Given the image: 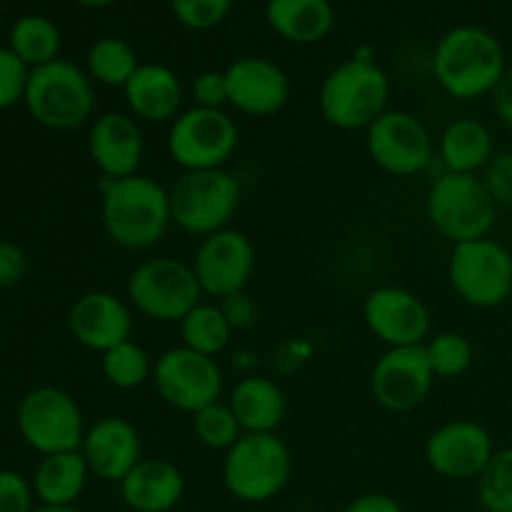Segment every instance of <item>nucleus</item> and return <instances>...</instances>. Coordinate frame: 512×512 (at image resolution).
<instances>
[{
	"label": "nucleus",
	"instance_id": "f257e3e1",
	"mask_svg": "<svg viewBox=\"0 0 512 512\" xmlns=\"http://www.w3.org/2000/svg\"><path fill=\"white\" fill-rule=\"evenodd\" d=\"M100 220L118 248L130 253L155 248L173 228L168 188L143 173L100 178Z\"/></svg>",
	"mask_w": 512,
	"mask_h": 512
},
{
	"label": "nucleus",
	"instance_id": "f03ea898",
	"mask_svg": "<svg viewBox=\"0 0 512 512\" xmlns=\"http://www.w3.org/2000/svg\"><path fill=\"white\" fill-rule=\"evenodd\" d=\"M505 68L503 45L480 25H455L435 45V80L445 95L463 103L493 95Z\"/></svg>",
	"mask_w": 512,
	"mask_h": 512
},
{
	"label": "nucleus",
	"instance_id": "7ed1b4c3",
	"mask_svg": "<svg viewBox=\"0 0 512 512\" xmlns=\"http://www.w3.org/2000/svg\"><path fill=\"white\" fill-rule=\"evenodd\" d=\"M390 103V78L378 60L353 55L325 75L318 93L323 118L338 130H368Z\"/></svg>",
	"mask_w": 512,
	"mask_h": 512
},
{
	"label": "nucleus",
	"instance_id": "20e7f679",
	"mask_svg": "<svg viewBox=\"0 0 512 512\" xmlns=\"http://www.w3.org/2000/svg\"><path fill=\"white\" fill-rule=\"evenodd\" d=\"M23 103L38 125L70 133L93 123L95 83L83 68L58 58L30 70Z\"/></svg>",
	"mask_w": 512,
	"mask_h": 512
},
{
	"label": "nucleus",
	"instance_id": "39448f33",
	"mask_svg": "<svg viewBox=\"0 0 512 512\" xmlns=\"http://www.w3.org/2000/svg\"><path fill=\"white\" fill-rule=\"evenodd\" d=\"M290 475L293 455L278 433H243L223 458V485L238 503L260 505L278 498Z\"/></svg>",
	"mask_w": 512,
	"mask_h": 512
},
{
	"label": "nucleus",
	"instance_id": "423d86ee",
	"mask_svg": "<svg viewBox=\"0 0 512 512\" xmlns=\"http://www.w3.org/2000/svg\"><path fill=\"white\" fill-rule=\"evenodd\" d=\"M425 213L430 225L448 243L488 238L498 220V203L485 188L480 175L440 173L430 183L425 198Z\"/></svg>",
	"mask_w": 512,
	"mask_h": 512
},
{
	"label": "nucleus",
	"instance_id": "0eeeda50",
	"mask_svg": "<svg viewBox=\"0 0 512 512\" xmlns=\"http://www.w3.org/2000/svg\"><path fill=\"white\" fill-rule=\"evenodd\" d=\"M173 225L195 238L230 228L240 208V183L230 170H188L168 188Z\"/></svg>",
	"mask_w": 512,
	"mask_h": 512
},
{
	"label": "nucleus",
	"instance_id": "6e6552de",
	"mask_svg": "<svg viewBox=\"0 0 512 512\" xmlns=\"http://www.w3.org/2000/svg\"><path fill=\"white\" fill-rule=\"evenodd\" d=\"M130 308L155 323L178 325L190 310L203 303V288L193 265L178 258H148L135 265L125 285Z\"/></svg>",
	"mask_w": 512,
	"mask_h": 512
},
{
	"label": "nucleus",
	"instance_id": "1a4fd4ad",
	"mask_svg": "<svg viewBox=\"0 0 512 512\" xmlns=\"http://www.w3.org/2000/svg\"><path fill=\"white\" fill-rule=\"evenodd\" d=\"M15 425L23 443L40 455L80 450L88 430L78 400L55 385H40L25 393L18 403Z\"/></svg>",
	"mask_w": 512,
	"mask_h": 512
},
{
	"label": "nucleus",
	"instance_id": "9d476101",
	"mask_svg": "<svg viewBox=\"0 0 512 512\" xmlns=\"http://www.w3.org/2000/svg\"><path fill=\"white\" fill-rule=\"evenodd\" d=\"M448 280L453 293L470 308H500L512 295V253L490 235L453 245Z\"/></svg>",
	"mask_w": 512,
	"mask_h": 512
},
{
	"label": "nucleus",
	"instance_id": "9b49d317",
	"mask_svg": "<svg viewBox=\"0 0 512 512\" xmlns=\"http://www.w3.org/2000/svg\"><path fill=\"white\" fill-rule=\"evenodd\" d=\"M240 143V130L228 110L210 108H185L173 123L168 125L170 160L183 173L188 170H218L230 163Z\"/></svg>",
	"mask_w": 512,
	"mask_h": 512
},
{
	"label": "nucleus",
	"instance_id": "f8f14e48",
	"mask_svg": "<svg viewBox=\"0 0 512 512\" xmlns=\"http://www.w3.org/2000/svg\"><path fill=\"white\" fill-rule=\"evenodd\" d=\"M365 150L383 173L395 178L420 175L435 158L428 125L415 113L400 108H388L365 130Z\"/></svg>",
	"mask_w": 512,
	"mask_h": 512
},
{
	"label": "nucleus",
	"instance_id": "ddd939ff",
	"mask_svg": "<svg viewBox=\"0 0 512 512\" xmlns=\"http://www.w3.org/2000/svg\"><path fill=\"white\" fill-rule=\"evenodd\" d=\"M153 385L170 408L193 415L223 398L225 375L218 358L175 345L155 360Z\"/></svg>",
	"mask_w": 512,
	"mask_h": 512
},
{
	"label": "nucleus",
	"instance_id": "4468645a",
	"mask_svg": "<svg viewBox=\"0 0 512 512\" xmlns=\"http://www.w3.org/2000/svg\"><path fill=\"white\" fill-rule=\"evenodd\" d=\"M363 320L385 348L425 345L433 330V315L418 293L400 285H380L363 300Z\"/></svg>",
	"mask_w": 512,
	"mask_h": 512
},
{
	"label": "nucleus",
	"instance_id": "2eb2a0df",
	"mask_svg": "<svg viewBox=\"0 0 512 512\" xmlns=\"http://www.w3.org/2000/svg\"><path fill=\"white\" fill-rule=\"evenodd\" d=\"M255 260L258 258H255L253 240L243 230L225 228L200 240L190 265L203 288V295L223 300L228 295L248 290L255 273Z\"/></svg>",
	"mask_w": 512,
	"mask_h": 512
},
{
	"label": "nucleus",
	"instance_id": "dca6fc26",
	"mask_svg": "<svg viewBox=\"0 0 512 512\" xmlns=\"http://www.w3.org/2000/svg\"><path fill=\"white\" fill-rule=\"evenodd\" d=\"M433 368L423 345L388 348L370 370V395L383 410L395 415L413 413L430 398Z\"/></svg>",
	"mask_w": 512,
	"mask_h": 512
},
{
	"label": "nucleus",
	"instance_id": "f3484780",
	"mask_svg": "<svg viewBox=\"0 0 512 512\" xmlns=\"http://www.w3.org/2000/svg\"><path fill=\"white\" fill-rule=\"evenodd\" d=\"M495 455L493 435L475 420H450L425 443L430 470L448 480H478Z\"/></svg>",
	"mask_w": 512,
	"mask_h": 512
},
{
	"label": "nucleus",
	"instance_id": "a211bd4d",
	"mask_svg": "<svg viewBox=\"0 0 512 512\" xmlns=\"http://www.w3.org/2000/svg\"><path fill=\"white\" fill-rule=\"evenodd\" d=\"M228 105L248 118H270L290 100V78L278 63L245 55L225 68Z\"/></svg>",
	"mask_w": 512,
	"mask_h": 512
},
{
	"label": "nucleus",
	"instance_id": "6ab92c4d",
	"mask_svg": "<svg viewBox=\"0 0 512 512\" xmlns=\"http://www.w3.org/2000/svg\"><path fill=\"white\" fill-rule=\"evenodd\" d=\"M68 330L83 348L103 355L133 335V308L110 290H88L68 310Z\"/></svg>",
	"mask_w": 512,
	"mask_h": 512
},
{
	"label": "nucleus",
	"instance_id": "aec40b11",
	"mask_svg": "<svg viewBox=\"0 0 512 512\" xmlns=\"http://www.w3.org/2000/svg\"><path fill=\"white\" fill-rule=\"evenodd\" d=\"M88 155L103 178L138 175L145 155L143 128L133 115L120 110L98 115L88 130Z\"/></svg>",
	"mask_w": 512,
	"mask_h": 512
},
{
	"label": "nucleus",
	"instance_id": "412c9836",
	"mask_svg": "<svg viewBox=\"0 0 512 512\" xmlns=\"http://www.w3.org/2000/svg\"><path fill=\"white\" fill-rule=\"evenodd\" d=\"M80 453L95 478L120 485L143 460V438L128 418L105 415L88 425Z\"/></svg>",
	"mask_w": 512,
	"mask_h": 512
},
{
	"label": "nucleus",
	"instance_id": "4be33fe9",
	"mask_svg": "<svg viewBox=\"0 0 512 512\" xmlns=\"http://www.w3.org/2000/svg\"><path fill=\"white\" fill-rule=\"evenodd\" d=\"M128 113L138 123L170 125L183 113L185 90L178 73L163 63H140L123 88Z\"/></svg>",
	"mask_w": 512,
	"mask_h": 512
},
{
	"label": "nucleus",
	"instance_id": "5701e85b",
	"mask_svg": "<svg viewBox=\"0 0 512 512\" xmlns=\"http://www.w3.org/2000/svg\"><path fill=\"white\" fill-rule=\"evenodd\" d=\"M120 488V498L133 512H170L185 495L183 470L165 458H143Z\"/></svg>",
	"mask_w": 512,
	"mask_h": 512
},
{
	"label": "nucleus",
	"instance_id": "b1692460",
	"mask_svg": "<svg viewBox=\"0 0 512 512\" xmlns=\"http://www.w3.org/2000/svg\"><path fill=\"white\" fill-rule=\"evenodd\" d=\"M230 410L243 433H278L288 413L285 390L265 375H248L233 385L228 395Z\"/></svg>",
	"mask_w": 512,
	"mask_h": 512
},
{
	"label": "nucleus",
	"instance_id": "393cba45",
	"mask_svg": "<svg viewBox=\"0 0 512 512\" xmlns=\"http://www.w3.org/2000/svg\"><path fill=\"white\" fill-rule=\"evenodd\" d=\"M438 158L445 173L480 175L495 158L493 130L478 118H455L440 133Z\"/></svg>",
	"mask_w": 512,
	"mask_h": 512
},
{
	"label": "nucleus",
	"instance_id": "a878e982",
	"mask_svg": "<svg viewBox=\"0 0 512 512\" xmlns=\"http://www.w3.org/2000/svg\"><path fill=\"white\" fill-rule=\"evenodd\" d=\"M265 20L288 43L313 45L330 35L335 10L330 0H268Z\"/></svg>",
	"mask_w": 512,
	"mask_h": 512
},
{
	"label": "nucleus",
	"instance_id": "bb28decb",
	"mask_svg": "<svg viewBox=\"0 0 512 512\" xmlns=\"http://www.w3.org/2000/svg\"><path fill=\"white\" fill-rule=\"evenodd\" d=\"M90 475L93 473L83 453L73 450V453L43 455L30 483L40 505H75L88 488Z\"/></svg>",
	"mask_w": 512,
	"mask_h": 512
},
{
	"label": "nucleus",
	"instance_id": "cd10ccee",
	"mask_svg": "<svg viewBox=\"0 0 512 512\" xmlns=\"http://www.w3.org/2000/svg\"><path fill=\"white\" fill-rule=\"evenodd\" d=\"M138 68L140 60L133 45L115 35L98 38L85 55V73L93 83L105 85V88L123 90Z\"/></svg>",
	"mask_w": 512,
	"mask_h": 512
},
{
	"label": "nucleus",
	"instance_id": "c85d7f7f",
	"mask_svg": "<svg viewBox=\"0 0 512 512\" xmlns=\"http://www.w3.org/2000/svg\"><path fill=\"white\" fill-rule=\"evenodd\" d=\"M60 30L45 15H23L13 23L8 48L28 65L30 70L48 65L60 58Z\"/></svg>",
	"mask_w": 512,
	"mask_h": 512
},
{
	"label": "nucleus",
	"instance_id": "c756f323",
	"mask_svg": "<svg viewBox=\"0 0 512 512\" xmlns=\"http://www.w3.org/2000/svg\"><path fill=\"white\" fill-rule=\"evenodd\" d=\"M180 338H183L185 348L195 350V353L210 355L218 358L225 353L233 340V328L225 320L223 310L218 303H198L183 320L178 323Z\"/></svg>",
	"mask_w": 512,
	"mask_h": 512
},
{
	"label": "nucleus",
	"instance_id": "7c9ffc66",
	"mask_svg": "<svg viewBox=\"0 0 512 512\" xmlns=\"http://www.w3.org/2000/svg\"><path fill=\"white\" fill-rule=\"evenodd\" d=\"M153 368L155 360L133 338L100 355L103 378L118 390H135L148 383V380H153Z\"/></svg>",
	"mask_w": 512,
	"mask_h": 512
},
{
	"label": "nucleus",
	"instance_id": "2f4dec72",
	"mask_svg": "<svg viewBox=\"0 0 512 512\" xmlns=\"http://www.w3.org/2000/svg\"><path fill=\"white\" fill-rule=\"evenodd\" d=\"M190 425H193L195 440L215 453H228L243 438V428L230 410L228 400H218V403L200 408L198 413L190 415Z\"/></svg>",
	"mask_w": 512,
	"mask_h": 512
},
{
	"label": "nucleus",
	"instance_id": "473e14b6",
	"mask_svg": "<svg viewBox=\"0 0 512 512\" xmlns=\"http://www.w3.org/2000/svg\"><path fill=\"white\" fill-rule=\"evenodd\" d=\"M425 355L433 368L435 380H453L468 373L473 368L475 348L463 333L455 330H443V333H433L425 340Z\"/></svg>",
	"mask_w": 512,
	"mask_h": 512
},
{
	"label": "nucleus",
	"instance_id": "72a5a7b5",
	"mask_svg": "<svg viewBox=\"0 0 512 512\" xmlns=\"http://www.w3.org/2000/svg\"><path fill=\"white\" fill-rule=\"evenodd\" d=\"M478 500L485 512H512V448L495 450L478 478Z\"/></svg>",
	"mask_w": 512,
	"mask_h": 512
},
{
	"label": "nucleus",
	"instance_id": "f704fd0d",
	"mask_svg": "<svg viewBox=\"0 0 512 512\" xmlns=\"http://www.w3.org/2000/svg\"><path fill=\"white\" fill-rule=\"evenodd\" d=\"M233 0H170V10L190 30H210L223 23Z\"/></svg>",
	"mask_w": 512,
	"mask_h": 512
},
{
	"label": "nucleus",
	"instance_id": "c9c22d12",
	"mask_svg": "<svg viewBox=\"0 0 512 512\" xmlns=\"http://www.w3.org/2000/svg\"><path fill=\"white\" fill-rule=\"evenodd\" d=\"M30 68L10 48L0 45V110L23 103Z\"/></svg>",
	"mask_w": 512,
	"mask_h": 512
},
{
	"label": "nucleus",
	"instance_id": "e433bc0d",
	"mask_svg": "<svg viewBox=\"0 0 512 512\" xmlns=\"http://www.w3.org/2000/svg\"><path fill=\"white\" fill-rule=\"evenodd\" d=\"M33 483L18 470H0V512H33L35 508Z\"/></svg>",
	"mask_w": 512,
	"mask_h": 512
},
{
	"label": "nucleus",
	"instance_id": "4c0bfd02",
	"mask_svg": "<svg viewBox=\"0 0 512 512\" xmlns=\"http://www.w3.org/2000/svg\"><path fill=\"white\" fill-rule=\"evenodd\" d=\"M480 178H483L485 188L490 190L498 208L512 210V150L495 153V158L490 160Z\"/></svg>",
	"mask_w": 512,
	"mask_h": 512
},
{
	"label": "nucleus",
	"instance_id": "58836bf2",
	"mask_svg": "<svg viewBox=\"0 0 512 512\" xmlns=\"http://www.w3.org/2000/svg\"><path fill=\"white\" fill-rule=\"evenodd\" d=\"M190 98L198 108L225 110L228 105V83H225V70H205L195 75L190 85Z\"/></svg>",
	"mask_w": 512,
	"mask_h": 512
},
{
	"label": "nucleus",
	"instance_id": "ea45409f",
	"mask_svg": "<svg viewBox=\"0 0 512 512\" xmlns=\"http://www.w3.org/2000/svg\"><path fill=\"white\" fill-rule=\"evenodd\" d=\"M223 310L225 320L230 323L233 333H240V330H250L260 320V308L253 298H250L248 290L243 293H233L223 300H215Z\"/></svg>",
	"mask_w": 512,
	"mask_h": 512
},
{
	"label": "nucleus",
	"instance_id": "a19ab883",
	"mask_svg": "<svg viewBox=\"0 0 512 512\" xmlns=\"http://www.w3.org/2000/svg\"><path fill=\"white\" fill-rule=\"evenodd\" d=\"M28 273V255L18 243L0 240V288H13Z\"/></svg>",
	"mask_w": 512,
	"mask_h": 512
},
{
	"label": "nucleus",
	"instance_id": "79ce46f5",
	"mask_svg": "<svg viewBox=\"0 0 512 512\" xmlns=\"http://www.w3.org/2000/svg\"><path fill=\"white\" fill-rule=\"evenodd\" d=\"M313 353L315 348L310 340L290 338L275 350V368H278L280 373H295V370H300L305 363L313 360Z\"/></svg>",
	"mask_w": 512,
	"mask_h": 512
},
{
	"label": "nucleus",
	"instance_id": "37998d69",
	"mask_svg": "<svg viewBox=\"0 0 512 512\" xmlns=\"http://www.w3.org/2000/svg\"><path fill=\"white\" fill-rule=\"evenodd\" d=\"M343 512H403V505L388 493H363L350 500Z\"/></svg>",
	"mask_w": 512,
	"mask_h": 512
},
{
	"label": "nucleus",
	"instance_id": "c03bdc74",
	"mask_svg": "<svg viewBox=\"0 0 512 512\" xmlns=\"http://www.w3.org/2000/svg\"><path fill=\"white\" fill-rule=\"evenodd\" d=\"M493 110L495 115L500 118V123L505 125V128L512 130V63H508V68H505L503 78H500L498 88L493 90Z\"/></svg>",
	"mask_w": 512,
	"mask_h": 512
},
{
	"label": "nucleus",
	"instance_id": "a18cd8bd",
	"mask_svg": "<svg viewBox=\"0 0 512 512\" xmlns=\"http://www.w3.org/2000/svg\"><path fill=\"white\" fill-rule=\"evenodd\" d=\"M258 363H260L258 353H253V350H248V348L235 350L233 358H230V365H233V368L238 370L240 378H248V375H255V368H258Z\"/></svg>",
	"mask_w": 512,
	"mask_h": 512
},
{
	"label": "nucleus",
	"instance_id": "49530a36",
	"mask_svg": "<svg viewBox=\"0 0 512 512\" xmlns=\"http://www.w3.org/2000/svg\"><path fill=\"white\" fill-rule=\"evenodd\" d=\"M33 512H83L78 505H35Z\"/></svg>",
	"mask_w": 512,
	"mask_h": 512
},
{
	"label": "nucleus",
	"instance_id": "de8ad7c7",
	"mask_svg": "<svg viewBox=\"0 0 512 512\" xmlns=\"http://www.w3.org/2000/svg\"><path fill=\"white\" fill-rule=\"evenodd\" d=\"M75 3L83 5V8H108L115 0H75Z\"/></svg>",
	"mask_w": 512,
	"mask_h": 512
}]
</instances>
